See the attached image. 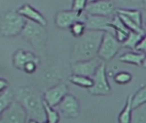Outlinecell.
<instances>
[{
  "instance_id": "cell-1",
  "label": "cell",
  "mask_w": 146,
  "mask_h": 123,
  "mask_svg": "<svg viewBox=\"0 0 146 123\" xmlns=\"http://www.w3.org/2000/svg\"><path fill=\"white\" fill-rule=\"evenodd\" d=\"M104 33L101 31L87 30L83 36L77 39L70 56L71 63L97 57Z\"/></svg>"
},
{
  "instance_id": "cell-2",
  "label": "cell",
  "mask_w": 146,
  "mask_h": 123,
  "mask_svg": "<svg viewBox=\"0 0 146 123\" xmlns=\"http://www.w3.org/2000/svg\"><path fill=\"white\" fill-rule=\"evenodd\" d=\"M15 98L26 109L29 118L43 123L46 120L44 98L40 94L31 87L20 88L15 93Z\"/></svg>"
},
{
  "instance_id": "cell-3",
  "label": "cell",
  "mask_w": 146,
  "mask_h": 123,
  "mask_svg": "<svg viewBox=\"0 0 146 123\" xmlns=\"http://www.w3.org/2000/svg\"><path fill=\"white\" fill-rule=\"evenodd\" d=\"M23 34L39 53H45L47 33L43 26L35 22H28L23 30Z\"/></svg>"
},
{
  "instance_id": "cell-4",
  "label": "cell",
  "mask_w": 146,
  "mask_h": 123,
  "mask_svg": "<svg viewBox=\"0 0 146 123\" xmlns=\"http://www.w3.org/2000/svg\"><path fill=\"white\" fill-rule=\"evenodd\" d=\"M121 47L122 43H120L113 33H105L98 51V57L103 62L110 61L117 55Z\"/></svg>"
},
{
  "instance_id": "cell-5",
  "label": "cell",
  "mask_w": 146,
  "mask_h": 123,
  "mask_svg": "<svg viewBox=\"0 0 146 123\" xmlns=\"http://www.w3.org/2000/svg\"><path fill=\"white\" fill-rule=\"evenodd\" d=\"M29 119L23 106L18 101L14 100L0 116V123H27Z\"/></svg>"
},
{
  "instance_id": "cell-6",
  "label": "cell",
  "mask_w": 146,
  "mask_h": 123,
  "mask_svg": "<svg viewBox=\"0 0 146 123\" xmlns=\"http://www.w3.org/2000/svg\"><path fill=\"white\" fill-rule=\"evenodd\" d=\"M94 84L92 87L89 90V92L94 96H108L112 92L111 86L108 80L107 73H106V63H103L101 64L97 69L95 75L92 77Z\"/></svg>"
},
{
  "instance_id": "cell-7",
  "label": "cell",
  "mask_w": 146,
  "mask_h": 123,
  "mask_svg": "<svg viewBox=\"0 0 146 123\" xmlns=\"http://www.w3.org/2000/svg\"><path fill=\"white\" fill-rule=\"evenodd\" d=\"M84 11L89 15L110 18L117 14V9L112 0H102V1L89 3Z\"/></svg>"
},
{
  "instance_id": "cell-8",
  "label": "cell",
  "mask_w": 146,
  "mask_h": 123,
  "mask_svg": "<svg viewBox=\"0 0 146 123\" xmlns=\"http://www.w3.org/2000/svg\"><path fill=\"white\" fill-rule=\"evenodd\" d=\"M102 61V60L97 56L91 60L82 61V62H78V63H72L71 64L72 74L92 78L96 73L99 67L101 66V64L103 63Z\"/></svg>"
},
{
  "instance_id": "cell-9",
  "label": "cell",
  "mask_w": 146,
  "mask_h": 123,
  "mask_svg": "<svg viewBox=\"0 0 146 123\" xmlns=\"http://www.w3.org/2000/svg\"><path fill=\"white\" fill-rule=\"evenodd\" d=\"M86 13L78 12L73 10H62L57 13L55 16V24L58 28L67 29L70 28L72 24L78 21L84 22Z\"/></svg>"
},
{
  "instance_id": "cell-10",
  "label": "cell",
  "mask_w": 146,
  "mask_h": 123,
  "mask_svg": "<svg viewBox=\"0 0 146 123\" xmlns=\"http://www.w3.org/2000/svg\"><path fill=\"white\" fill-rule=\"evenodd\" d=\"M59 112L66 118L76 119L80 114V103L78 99L72 94H67L58 105Z\"/></svg>"
},
{
  "instance_id": "cell-11",
  "label": "cell",
  "mask_w": 146,
  "mask_h": 123,
  "mask_svg": "<svg viewBox=\"0 0 146 123\" xmlns=\"http://www.w3.org/2000/svg\"><path fill=\"white\" fill-rule=\"evenodd\" d=\"M112 19L113 17L110 18V17H105V16H93V15H89L86 13L84 22H85L87 30L101 31L104 33H111L113 34V29L110 27V22Z\"/></svg>"
},
{
  "instance_id": "cell-12",
  "label": "cell",
  "mask_w": 146,
  "mask_h": 123,
  "mask_svg": "<svg viewBox=\"0 0 146 123\" xmlns=\"http://www.w3.org/2000/svg\"><path fill=\"white\" fill-rule=\"evenodd\" d=\"M67 94H69L67 85L64 83H60L46 90L44 93L43 98L48 105L55 108L58 107Z\"/></svg>"
},
{
  "instance_id": "cell-13",
  "label": "cell",
  "mask_w": 146,
  "mask_h": 123,
  "mask_svg": "<svg viewBox=\"0 0 146 123\" xmlns=\"http://www.w3.org/2000/svg\"><path fill=\"white\" fill-rule=\"evenodd\" d=\"M110 27L113 29V35L115 36V38L120 43H123L126 39L130 31L125 26V24L123 23V22L121 21V19L119 18V16L117 14L113 17V19L110 22Z\"/></svg>"
},
{
  "instance_id": "cell-14",
  "label": "cell",
  "mask_w": 146,
  "mask_h": 123,
  "mask_svg": "<svg viewBox=\"0 0 146 123\" xmlns=\"http://www.w3.org/2000/svg\"><path fill=\"white\" fill-rule=\"evenodd\" d=\"M18 13L20 15L29 18L33 22L38 23L43 27H45L46 25V20L43 16V15L41 13H40L38 10H36L35 9H34L29 5H24L23 6H22L18 10Z\"/></svg>"
},
{
  "instance_id": "cell-15",
  "label": "cell",
  "mask_w": 146,
  "mask_h": 123,
  "mask_svg": "<svg viewBox=\"0 0 146 123\" xmlns=\"http://www.w3.org/2000/svg\"><path fill=\"white\" fill-rule=\"evenodd\" d=\"M30 62H37L38 63L39 58L34 54L23 50H19L14 56V64L19 69L23 70L25 66Z\"/></svg>"
},
{
  "instance_id": "cell-16",
  "label": "cell",
  "mask_w": 146,
  "mask_h": 123,
  "mask_svg": "<svg viewBox=\"0 0 146 123\" xmlns=\"http://www.w3.org/2000/svg\"><path fill=\"white\" fill-rule=\"evenodd\" d=\"M145 54L140 52H126L119 57L121 63L133 64L136 66H143Z\"/></svg>"
},
{
  "instance_id": "cell-17",
  "label": "cell",
  "mask_w": 146,
  "mask_h": 123,
  "mask_svg": "<svg viewBox=\"0 0 146 123\" xmlns=\"http://www.w3.org/2000/svg\"><path fill=\"white\" fill-rule=\"evenodd\" d=\"M132 110V95H130L128 96L125 104L118 117L119 123H131Z\"/></svg>"
},
{
  "instance_id": "cell-18",
  "label": "cell",
  "mask_w": 146,
  "mask_h": 123,
  "mask_svg": "<svg viewBox=\"0 0 146 123\" xmlns=\"http://www.w3.org/2000/svg\"><path fill=\"white\" fill-rule=\"evenodd\" d=\"M117 10H140L143 0H112Z\"/></svg>"
},
{
  "instance_id": "cell-19",
  "label": "cell",
  "mask_w": 146,
  "mask_h": 123,
  "mask_svg": "<svg viewBox=\"0 0 146 123\" xmlns=\"http://www.w3.org/2000/svg\"><path fill=\"white\" fill-rule=\"evenodd\" d=\"M69 80L72 84L78 86L80 87L87 88V89H90V87H92V86L94 84L93 79L91 77H87V76L79 75H73L72 74L69 77Z\"/></svg>"
},
{
  "instance_id": "cell-20",
  "label": "cell",
  "mask_w": 146,
  "mask_h": 123,
  "mask_svg": "<svg viewBox=\"0 0 146 123\" xmlns=\"http://www.w3.org/2000/svg\"><path fill=\"white\" fill-rule=\"evenodd\" d=\"M117 14L123 15L131 20L139 27H142V13L140 10H117Z\"/></svg>"
},
{
  "instance_id": "cell-21",
  "label": "cell",
  "mask_w": 146,
  "mask_h": 123,
  "mask_svg": "<svg viewBox=\"0 0 146 123\" xmlns=\"http://www.w3.org/2000/svg\"><path fill=\"white\" fill-rule=\"evenodd\" d=\"M14 98L15 93L10 90H5L2 94H0V116L14 101Z\"/></svg>"
},
{
  "instance_id": "cell-22",
  "label": "cell",
  "mask_w": 146,
  "mask_h": 123,
  "mask_svg": "<svg viewBox=\"0 0 146 123\" xmlns=\"http://www.w3.org/2000/svg\"><path fill=\"white\" fill-rule=\"evenodd\" d=\"M143 36V34L130 31L126 39L122 43V46L125 47V48H128V49L135 50L136 46L140 42Z\"/></svg>"
},
{
  "instance_id": "cell-23",
  "label": "cell",
  "mask_w": 146,
  "mask_h": 123,
  "mask_svg": "<svg viewBox=\"0 0 146 123\" xmlns=\"http://www.w3.org/2000/svg\"><path fill=\"white\" fill-rule=\"evenodd\" d=\"M131 123H146V104L133 109Z\"/></svg>"
},
{
  "instance_id": "cell-24",
  "label": "cell",
  "mask_w": 146,
  "mask_h": 123,
  "mask_svg": "<svg viewBox=\"0 0 146 123\" xmlns=\"http://www.w3.org/2000/svg\"><path fill=\"white\" fill-rule=\"evenodd\" d=\"M146 104V86L141 87L134 95H132V108L136 109Z\"/></svg>"
},
{
  "instance_id": "cell-25",
  "label": "cell",
  "mask_w": 146,
  "mask_h": 123,
  "mask_svg": "<svg viewBox=\"0 0 146 123\" xmlns=\"http://www.w3.org/2000/svg\"><path fill=\"white\" fill-rule=\"evenodd\" d=\"M44 108L46 117V121L50 123H58L60 120L59 113L53 107H51L44 101Z\"/></svg>"
},
{
  "instance_id": "cell-26",
  "label": "cell",
  "mask_w": 146,
  "mask_h": 123,
  "mask_svg": "<svg viewBox=\"0 0 146 123\" xmlns=\"http://www.w3.org/2000/svg\"><path fill=\"white\" fill-rule=\"evenodd\" d=\"M69 29H70L72 36L77 38V39L83 36L84 34V33L87 31L85 22L83 21H78V22H75L74 24H72Z\"/></svg>"
},
{
  "instance_id": "cell-27",
  "label": "cell",
  "mask_w": 146,
  "mask_h": 123,
  "mask_svg": "<svg viewBox=\"0 0 146 123\" xmlns=\"http://www.w3.org/2000/svg\"><path fill=\"white\" fill-rule=\"evenodd\" d=\"M113 80L119 85H125V84H128L132 80V75H131V74L128 73V72L122 71V72L117 73L114 75Z\"/></svg>"
},
{
  "instance_id": "cell-28",
  "label": "cell",
  "mask_w": 146,
  "mask_h": 123,
  "mask_svg": "<svg viewBox=\"0 0 146 123\" xmlns=\"http://www.w3.org/2000/svg\"><path fill=\"white\" fill-rule=\"evenodd\" d=\"M88 4L89 0H73L71 10L78 12H84Z\"/></svg>"
},
{
  "instance_id": "cell-29",
  "label": "cell",
  "mask_w": 146,
  "mask_h": 123,
  "mask_svg": "<svg viewBox=\"0 0 146 123\" xmlns=\"http://www.w3.org/2000/svg\"><path fill=\"white\" fill-rule=\"evenodd\" d=\"M135 50L137 52H140V53H143V54L146 53V35L143 36L140 42L136 46Z\"/></svg>"
},
{
  "instance_id": "cell-30",
  "label": "cell",
  "mask_w": 146,
  "mask_h": 123,
  "mask_svg": "<svg viewBox=\"0 0 146 123\" xmlns=\"http://www.w3.org/2000/svg\"><path fill=\"white\" fill-rule=\"evenodd\" d=\"M37 64H38L37 62H30V63H29L25 66L23 71H25V72L28 73V74H32V73H34V72L36 70V69H37Z\"/></svg>"
},
{
  "instance_id": "cell-31",
  "label": "cell",
  "mask_w": 146,
  "mask_h": 123,
  "mask_svg": "<svg viewBox=\"0 0 146 123\" xmlns=\"http://www.w3.org/2000/svg\"><path fill=\"white\" fill-rule=\"evenodd\" d=\"M143 67L144 69H146V53H145L144 60H143Z\"/></svg>"
},
{
  "instance_id": "cell-32",
  "label": "cell",
  "mask_w": 146,
  "mask_h": 123,
  "mask_svg": "<svg viewBox=\"0 0 146 123\" xmlns=\"http://www.w3.org/2000/svg\"><path fill=\"white\" fill-rule=\"evenodd\" d=\"M28 123H40V122H38L37 120H35L29 119V120H28Z\"/></svg>"
},
{
  "instance_id": "cell-33",
  "label": "cell",
  "mask_w": 146,
  "mask_h": 123,
  "mask_svg": "<svg viewBox=\"0 0 146 123\" xmlns=\"http://www.w3.org/2000/svg\"><path fill=\"white\" fill-rule=\"evenodd\" d=\"M143 8L146 11V0H143Z\"/></svg>"
},
{
  "instance_id": "cell-34",
  "label": "cell",
  "mask_w": 146,
  "mask_h": 123,
  "mask_svg": "<svg viewBox=\"0 0 146 123\" xmlns=\"http://www.w3.org/2000/svg\"><path fill=\"white\" fill-rule=\"evenodd\" d=\"M97 1H102V0H89V3H93V2H97Z\"/></svg>"
},
{
  "instance_id": "cell-35",
  "label": "cell",
  "mask_w": 146,
  "mask_h": 123,
  "mask_svg": "<svg viewBox=\"0 0 146 123\" xmlns=\"http://www.w3.org/2000/svg\"><path fill=\"white\" fill-rule=\"evenodd\" d=\"M43 123H50V122H48V121H46H46H45V122H43Z\"/></svg>"
},
{
  "instance_id": "cell-36",
  "label": "cell",
  "mask_w": 146,
  "mask_h": 123,
  "mask_svg": "<svg viewBox=\"0 0 146 123\" xmlns=\"http://www.w3.org/2000/svg\"><path fill=\"white\" fill-rule=\"evenodd\" d=\"M144 23H145V26H146V20H145V22Z\"/></svg>"
},
{
  "instance_id": "cell-37",
  "label": "cell",
  "mask_w": 146,
  "mask_h": 123,
  "mask_svg": "<svg viewBox=\"0 0 146 123\" xmlns=\"http://www.w3.org/2000/svg\"><path fill=\"white\" fill-rule=\"evenodd\" d=\"M27 123H28V122H27Z\"/></svg>"
}]
</instances>
